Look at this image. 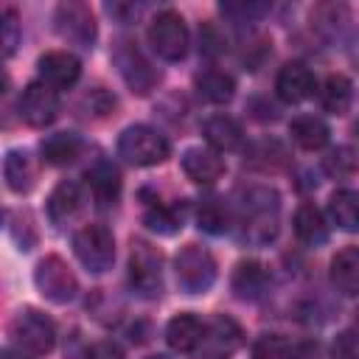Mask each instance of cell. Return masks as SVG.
Returning a JSON list of instances; mask_svg holds the SVG:
<instances>
[{
	"label": "cell",
	"instance_id": "22",
	"mask_svg": "<svg viewBox=\"0 0 359 359\" xmlns=\"http://www.w3.org/2000/svg\"><path fill=\"white\" fill-rule=\"evenodd\" d=\"M266 283H269L266 269L258 261H241L233 272V292L241 300H258L266 292Z\"/></svg>",
	"mask_w": 359,
	"mask_h": 359
},
{
	"label": "cell",
	"instance_id": "33",
	"mask_svg": "<svg viewBox=\"0 0 359 359\" xmlns=\"http://www.w3.org/2000/svg\"><path fill=\"white\" fill-rule=\"evenodd\" d=\"M323 168H325L331 177H351L353 168H356L353 149H351V146H337V149H331V151L323 157Z\"/></svg>",
	"mask_w": 359,
	"mask_h": 359
},
{
	"label": "cell",
	"instance_id": "32",
	"mask_svg": "<svg viewBox=\"0 0 359 359\" xmlns=\"http://www.w3.org/2000/svg\"><path fill=\"white\" fill-rule=\"evenodd\" d=\"M20 45V14L11 6H0V56H11Z\"/></svg>",
	"mask_w": 359,
	"mask_h": 359
},
{
	"label": "cell",
	"instance_id": "20",
	"mask_svg": "<svg viewBox=\"0 0 359 359\" xmlns=\"http://www.w3.org/2000/svg\"><path fill=\"white\" fill-rule=\"evenodd\" d=\"M294 236L303 244H311V247L328 241V224H325V216H323V210L317 205L303 202L294 210Z\"/></svg>",
	"mask_w": 359,
	"mask_h": 359
},
{
	"label": "cell",
	"instance_id": "7",
	"mask_svg": "<svg viewBox=\"0 0 359 359\" xmlns=\"http://www.w3.org/2000/svg\"><path fill=\"white\" fill-rule=\"evenodd\" d=\"M129 283L137 294L154 297L163 289V258L149 241H135L129 252Z\"/></svg>",
	"mask_w": 359,
	"mask_h": 359
},
{
	"label": "cell",
	"instance_id": "23",
	"mask_svg": "<svg viewBox=\"0 0 359 359\" xmlns=\"http://www.w3.org/2000/svg\"><path fill=\"white\" fill-rule=\"evenodd\" d=\"M289 135H292V140H294L300 149L314 151V149H323V146L328 143L331 129H328V123H325L323 118H317V115H300V118H294V121L289 123Z\"/></svg>",
	"mask_w": 359,
	"mask_h": 359
},
{
	"label": "cell",
	"instance_id": "40",
	"mask_svg": "<svg viewBox=\"0 0 359 359\" xmlns=\"http://www.w3.org/2000/svg\"><path fill=\"white\" fill-rule=\"evenodd\" d=\"M0 359H31V356L22 353L20 348H3V351H0Z\"/></svg>",
	"mask_w": 359,
	"mask_h": 359
},
{
	"label": "cell",
	"instance_id": "35",
	"mask_svg": "<svg viewBox=\"0 0 359 359\" xmlns=\"http://www.w3.org/2000/svg\"><path fill=\"white\" fill-rule=\"evenodd\" d=\"M199 48H202V53L205 56H219V53H224V36L219 34V28L216 25H202V31H199Z\"/></svg>",
	"mask_w": 359,
	"mask_h": 359
},
{
	"label": "cell",
	"instance_id": "37",
	"mask_svg": "<svg viewBox=\"0 0 359 359\" xmlns=\"http://www.w3.org/2000/svg\"><path fill=\"white\" fill-rule=\"evenodd\" d=\"M87 359H123V351L112 339H101L87 348Z\"/></svg>",
	"mask_w": 359,
	"mask_h": 359
},
{
	"label": "cell",
	"instance_id": "9",
	"mask_svg": "<svg viewBox=\"0 0 359 359\" xmlns=\"http://www.w3.org/2000/svg\"><path fill=\"white\" fill-rule=\"evenodd\" d=\"M115 65H118L123 81L132 87V93H140V95H146L157 84V79H160V73L151 67V62L129 39H121L118 42V48H115Z\"/></svg>",
	"mask_w": 359,
	"mask_h": 359
},
{
	"label": "cell",
	"instance_id": "24",
	"mask_svg": "<svg viewBox=\"0 0 359 359\" xmlns=\"http://www.w3.org/2000/svg\"><path fill=\"white\" fill-rule=\"evenodd\" d=\"M194 84H196V93L210 104H227L236 93V81L224 70H202L196 73Z\"/></svg>",
	"mask_w": 359,
	"mask_h": 359
},
{
	"label": "cell",
	"instance_id": "38",
	"mask_svg": "<svg viewBox=\"0 0 359 359\" xmlns=\"http://www.w3.org/2000/svg\"><path fill=\"white\" fill-rule=\"evenodd\" d=\"M140 8H143V6H135V3H126V6H123V3H112V6H109V14H115L121 22H132V20L140 14Z\"/></svg>",
	"mask_w": 359,
	"mask_h": 359
},
{
	"label": "cell",
	"instance_id": "21",
	"mask_svg": "<svg viewBox=\"0 0 359 359\" xmlns=\"http://www.w3.org/2000/svg\"><path fill=\"white\" fill-rule=\"evenodd\" d=\"M331 283L342 292V294H356L359 289V250L356 247H345L334 255L331 261Z\"/></svg>",
	"mask_w": 359,
	"mask_h": 359
},
{
	"label": "cell",
	"instance_id": "8",
	"mask_svg": "<svg viewBox=\"0 0 359 359\" xmlns=\"http://www.w3.org/2000/svg\"><path fill=\"white\" fill-rule=\"evenodd\" d=\"M34 283L36 289L50 300V303H70L79 294V280L73 269L59 258V255H45L36 269H34Z\"/></svg>",
	"mask_w": 359,
	"mask_h": 359
},
{
	"label": "cell",
	"instance_id": "6",
	"mask_svg": "<svg viewBox=\"0 0 359 359\" xmlns=\"http://www.w3.org/2000/svg\"><path fill=\"white\" fill-rule=\"evenodd\" d=\"M73 250L90 272H107L115 261V238L104 224H84L73 236Z\"/></svg>",
	"mask_w": 359,
	"mask_h": 359
},
{
	"label": "cell",
	"instance_id": "18",
	"mask_svg": "<svg viewBox=\"0 0 359 359\" xmlns=\"http://www.w3.org/2000/svg\"><path fill=\"white\" fill-rule=\"evenodd\" d=\"M202 135H205V140L210 143L213 151H233L244 140V132H241L238 121H233L230 115H213V118H208L205 126H202Z\"/></svg>",
	"mask_w": 359,
	"mask_h": 359
},
{
	"label": "cell",
	"instance_id": "15",
	"mask_svg": "<svg viewBox=\"0 0 359 359\" xmlns=\"http://www.w3.org/2000/svg\"><path fill=\"white\" fill-rule=\"evenodd\" d=\"M182 171L196 185H213L224 174V160L219 157V151L196 146V149H188L182 154Z\"/></svg>",
	"mask_w": 359,
	"mask_h": 359
},
{
	"label": "cell",
	"instance_id": "3",
	"mask_svg": "<svg viewBox=\"0 0 359 359\" xmlns=\"http://www.w3.org/2000/svg\"><path fill=\"white\" fill-rule=\"evenodd\" d=\"M8 334H11L14 345H17L22 353H34V356L50 353L53 345H56V325H53V320L45 317L42 311H36V309L20 311V314L11 320Z\"/></svg>",
	"mask_w": 359,
	"mask_h": 359
},
{
	"label": "cell",
	"instance_id": "26",
	"mask_svg": "<svg viewBox=\"0 0 359 359\" xmlns=\"http://www.w3.org/2000/svg\"><path fill=\"white\" fill-rule=\"evenodd\" d=\"M81 154V140L73 132H56L42 140V157L50 165H67Z\"/></svg>",
	"mask_w": 359,
	"mask_h": 359
},
{
	"label": "cell",
	"instance_id": "29",
	"mask_svg": "<svg viewBox=\"0 0 359 359\" xmlns=\"http://www.w3.org/2000/svg\"><path fill=\"white\" fill-rule=\"evenodd\" d=\"M205 337L216 345L219 353H233V351L241 345V337H244V334H241V328H238L236 320L219 314V317L210 320V325H205Z\"/></svg>",
	"mask_w": 359,
	"mask_h": 359
},
{
	"label": "cell",
	"instance_id": "43",
	"mask_svg": "<svg viewBox=\"0 0 359 359\" xmlns=\"http://www.w3.org/2000/svg\"><path fill=\"white\" fill-rule=\"evenodd\" d=\"M149 359H168V356H160V353H157V356H149Z\"/></svg>",
	"mask_w": 359,
	"mask_h": 359
},
{
	"label": "cell",
	"instance_id": "10",
	"mask_svg": "<svg viewBox=\"0 0 359 359\" xmlns=\"http://www.w3.org/2000/svg\"><path fill=\"white\" fill-rule=\"evenodd\" d=\"M56 31L62 39L79 45V48H93L95 42V17L90 11V6L67 0L56 8Z\"/></svg>",
	"mask_w": 359,
	"mask_h": 359
},
{
	"label": "cell",
	"instance_id": "31",
	"mask_svg": "<svg viewBox=\"0 0 359 359\" xmlns=\"http://www.w3.org/2000/svg\"><path fill=\"white\" fill-rule=\"evenodd\" d=\"M143 222H146L149 230H154V233H160V236H171V233H177V230L182 227V210H177V208H171V205H163V202H154V205L146 210Z\"/></svg>",
	"mask_w": 359,
	"mask_h": 359
},
{
	"label": "cell",
	"instance_id": "4",
	"mask_svg": "<svg viewBox=\"0 0 359 359\" xmlns=\"http://www.w3.org/2000/svg\"><path fill=\"white\" fill-rule=\"evenodd\" d=\"M149 45H151V50H154L160 59H165V62L182 59V56L188 53V45H191L185 20H182L177 11H171V8L160 11V14L151 20V25H149Z\"/></svg>",
	"mask_w": 359,
	"mask_h": 359
},
{
	"label": "cell",
	"instance_id": "36",
	"mask_svg": "<svg viewBox=\"0 0 359 359\" xmlns=\"http://www.w3.org/2000/svg\"><path fill=\"white\" fill-rule=\"evenodd\" d=\"M115 107V98L107 93V90H90V95L84 98V109H87V115H95V118H101V115H107L109 109Z\"/></svg>",
	"mask_w": 359,
	"mask_h": 359
},
{
	"label": "cell",
	"instance_id": "14",
	"mask_svg": "<svg viewBox=\"0 0 359 359\" xmlns=\"http://www.w3.org/2000/svg\"><path fill=\"white\" fill-rule=\"evenodd\" d=\"M36 67H39L42 81L50 84L53 90L70 87L81 76V62L73 53H67V50H48V53H42Z\"/></svg>",
	"mask_w": 359,
	"mask_h": 359
},
{
	"label": "cell",
	"instance_id": "42",
	"mask_svg": "<svg viewBox=\"0 0 359 359\" xmlns=\"http://www.w3.org/2000/svg\"><path fill=\"white\" fill-rule=\"evenodd\" d=\"M202 359H222V356H219V353H205Z\"/></svg>",
	"mask_w": 359,
	"mask_h": 359
},
{
	"label": "cell",
	"instance_id": "13",
	"mask_svg": "<svg viewBox=\"0 0 359 359\" xmlns=\"http://www.w3.org/2000/svg\"><path fill=\"white\" fill-rule=\"evenodd\" d=\"M275 93H278L280 101L297 104V101H303V98H309V95L314 93V73H311L309 65H303V62H286V65L278 70Z\"/></svg>",
	"mask_w": 359,
	"mask_h": 359
},
{
	"label": "cell",
	"instance_id": "34",
	"mask_svg": "<svg viewBox=\"0 0 359 359\" xmlns=\"http://www.w3.org/2000/svg\"><path fill=\"white\" fill-rule=\"evenodd\" d=\"M331 356H334V359H359V342H356L353 328L342 331V334L334 339V345H331Z\"/></svg>",
	"mask_w": 359,
	"mask_h": 359
},
{
	"label": "cell",
	"instance_id": "16",
	"mask_svg": "<svg viewBox=\"0 0 359 359\" xmlns=\"http://www.w3.org/2000/svg\"><path fill=\"white\" fill-rule=\"evenodd\" d=\"M84 180H87V188H90V194L95 196V202L101 208L118 202V196H121V174L109 160H95L87 168Z\"/></svg>",
	"mask_w": 359,
	"mask_h": 359
},
{
	"label": "cell",
	"instance_id": "30",
	"mask_svg": "<svg viewBox=\"0 0 359 359\" xmlns=\"http://www.w3.org/2000/svg\"><path fill=\"white\" fill-rule=\"evenodd\" d=\"M196 222L205 233L210 236H219L230 227V213L224 208V202L219 196H205L199 205H196Z\"/></svg>",
	"mask_w": 359,
	"mask_h": 359
},
{
	"label": "cell",
	"instance_id": "5",
	"mask_svg": "<svg viewBox=\"0 0 359 359\" xmlns=\"http://www.w3.org/2000/svg\"><path fill=\"white\" fill-rule=\"evenodd\" d=\"M174 272H177V283L182 286V292L188 294H199L208 292L216 280V261L213 255L199 247V244H188L177 252L174 258Z\"/></svg>",
	"mask_w": 359,
	"mask_h": 359
},
{
	"label": "cell",
	"instance_id": "28",
	"mask_svg": "<svg viewBox=\"0 0 359 359\" xmlns=\"http://www.w3.org/2000/svg\"><path fill=\"white\" fill-rule=\"evenodd\" d=\"M328 213L342 230H356L359 224V196L351 188H339L328 199Z\"/></svg>",
	"mask_w": 359,
	"mask_h": 359
},
{
	"label": "cell",
	"instance_id": "17",
	"mask_svg": "<svg viewBox=\"0 0 359 359\" xmlns=\"http://www.w3.org/2000/svg\"><path fill=\"white\" fill-rule=\"evenodd\" d=\"M202 339H205V323L196 314H177L165 325V342L180 353L196 351Z\"/></svg>",
	"mask_w": 359,
	"mask_h": 359
},
{
	"label": "cell",
	"instance_id": "11",
	"mask_svg": "<svg viewBox=\"0 0 359 359\" xmlns=\"http://www.w3.org/2000/svg\"><path fill=\"white\" fill-rule=\"evenodd\" d=\"M20 118L28 126H48L59 112V93L45 81H31L20 95Z\"/></svg>",
	"mask_w": 359,
	"mask_h": 359
},
{
	"label": "cell",
	"instance_id": "41",
	"mask_svg": "<svg viewBox=\"0 0 359 359\" xmlns=\"http://www.w3.org/2000/svg\"><path fill=\"white\" fill-rule=\"evenodd\" d=\"M6 90H8V76H6V70L0 67V95H3Z\"/></svg>",
	"mask_w": 359,
	"mask_h": 359
},
{
	"label": "cell",
	"instance_id": "12",
	"mask_svg": "<svg viewBox=\"0 0 359 359\" xmlns=\"http://www.w3.org/2000/svg\"><path fill=\"white\" fill-rule=\"evenodd\" d=\"M317 353H320L317 342H311V339L292 342L280 334H264L252 345L255 359H317Z\"/></svg>",
	"mask_w": 359,
	"mask_h": 359
},
{
	"label": "cell",
	"instance_id": "1",
	"mask_svg": "<svg viewBox=\"0 0 359 359\" xmlns=\"http://www.w3.org/2000/svg\"><path fill=\"white\" fill-rule=\"evenodd\" d=\"M280 222V196L269 185H252L241 194L238 202V227L241 238L250 244H269L278 236Z\"/></svg>",
	"mask_w": 359,
	"mask_h": 359
},
{
	"label": "cell",
	"instance_id": "27",
	"mask_svg": "<svg viewBox=\"0 0 359 359\" xmlns=\"http://www.w3.org/2000/svg\"><path fill=\"white\" fill-rule=\"evenodd\" d=\"M79 208H81V191H79V185L70 182V180L59 182V185L50 191V196H48V216H50L53 222H67Z\"/></svg>",
	"mask_w": 359,
	"mask_h": 359
},
{
	"label": "cell",
	"instance_id": "19",
	"mask_svg": "<svg viewBox=\"0 0 359 359\" xmlns=\"http://www.w3.org/2000/svg\"><path fill=\"white\" fill-rule=\"evenodd\" d=\"M3 174H6V182L14 194H28L36 182V165L31 160L28 151L22 149H11L6 154V163H3Z\"/></svg>",
	"mask_w": 359,
	"mask_h": 359
},
{
	"label": "cell",
	"instance_id": "2",
	"mask_svg": "<svg viewBox=\"0 0 359 359\" xmlns=\"http://www.w3.org/2000/svg\"><path fill=\"white\" fill-rule=\"evenodd\" d=\"M168 151H171V146H168L165 135H160L157 129H151L146 123L126 126L118 137V154L132 165H157L168 157Z\"/></svg>",
	"mask_w": 359,
	"mask_h": 359
},
{
	"label": "cell",
	"instance_id": "39",
	"mask_svg": "<svg viewBox=\"0 0 359 359\" xmlns=\"http://www.w3.org/2000/svg\"><path fill=\"white\" fill-rule=\"evenodd\" d=\"M227 14H244V17H250V14H264L266 11V6H261V3H227V6H222Z\"/></svg>",
	"mask_w": 359,
	"mask_h": 359
},
{
	"label": "cell",
	"instance_id": "25",
	"mask_svg": "<svg viewBox=\"0 0 359 359\" xmlns=\"http://www.w3.org/2000/svg\"><path fill=\"white\" fill-rule=\"evenodd\" d=\"M351 98H353V84L342 73H331L320 87V104L334 115H345L351 107Z\"/></svg>",
	"mask_w": 359,
	"mask_h": 359
}]
</instances>
